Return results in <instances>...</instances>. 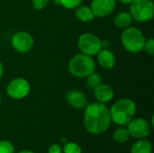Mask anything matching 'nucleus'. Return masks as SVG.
Returning <instances> with one entry per match:
<instances>
[{"mask_svg":"<svg viewBox=\"0 0 154 153\" xmlns=\"http://www.w3.org/2000/svg\"><path fill=\"white\" fill-rule=\"evenodd\" d=\"M110 111L105 104L93 102L88 104L84 112V125L91 134L105 133L111 124Z\"/></svg>","mask_w":154,"mask_h":153,"instance_id":"f257e3e1","label":"nucleus"},{"mask_svg":"<svg viewBox=\"0 0 154 153\" xmlns=\"http://www.w3.org/2000/svg\"><path fill=\"white\" fill-rule=\"evenodd\" d=\"M136 104L130 98H121L115 102L111 106V120L118 125H127L134 118L136 114Z\"/></svg>","mask_w":154,"mask_h":153,"instance_id":"f03ea898","label":"nucleus"},{"mask_svg":"<svg viewBox=\"0 0 154 153\" xmlns=\"http://www.w3.org/2000/svg\"><path fill=\"white\" fill-rule=\"evenodd\" d=\"M68 68L69 73L73 77L83 78L95 72L96 62L91 56L79 53L70 59Z\"/></svg>","mask_w":154,"mask_h":153,"instance_id":"7ed1b4c3","label":"nucleus"},{"mask_svg":"<svg viewBox=\"0 0 154 153\" xmlns=\"http://www.w3.org/2000/svg\"><path fill=\"white\" fill-rule=\"evenodd\" d=\"M145 40L146 39L143 32L134 26L125 28L121 34V42L123 47L128 52L133 54L143 50Z\"/></svg>","mask_w":154,"mask_h":153,"instance_id":"20e7f679","label":"nucleus"},{"mask_svg":"<svg viewBox=\"0 0 154 153\" xmlns=\"http://www.w3.org/2000/svg\"><path fill=\"white\" fill-rule=\"evenodd\" d=\"M129 5V13L134 20L147 22L153 18L154 4L152 0H133Z\"/></svg>","mask_w":154,"mask_h":153,"instance_id":"39448f33","label":"nucleus"},{"mask_svg":"<svg viewBox=\"0 0 154 153\" xmlns=\"http://www.w3.org/2000/svg\"><path fill=\"white\" fill-rule=\"evenodd\" d=\"M78 46L81 53L88 56H95L102 49L101 40L98 36L91 32H86L79 36L78 40Z\"/></svg>","mask_w":154,"mask_h":153,"instance_id":"423d86ee","label":"nucleus"},{"mask_svg":"<svg viewBox=\"0 0 154 153\" xmlns=\"http://www.w3.org/2000/svg\"><path fill=\"white\" fill-rule=\"evenodd\" d=\"M31 91V86L27 79L23 78H13L6 87V94L13 99H23Z\"/></svg>","mask_w":154,"mask_h":153,"instance_id":"0eeeda50","label":"nucleus"},{"mask_svg":"<svg viewBox=\"0 0 154 153\" xmlns=\"http://www.w3.org/2000/svg\"><path fill=\"white\" fill-rule=\"evenodd\" d=\"M11 44L15 51L19 53H26L32 49L34 41L29 32L20 31L13 35L11 39Z\"/></svg>","mask_w":154,"mask_h":153,"instance_id":"6e6552de","label":"nucleus"},{"mask_svg":"<svg viewBox=\"0 0 154 153\" xmlns=\"http://www.w3.org/2000/svg\"><path fill=\"white\" fill-rule=\"evenodd\" d=\"M152 125L143 118H133L127 124V131L130 136L136 139H143L151 133Z\"/></svg>","mask_w":154,"mask_h":153,"instance_id":"1a4fd4ad","label":"nucleus"},{"mask_svg":"<svg viewBox=\"0 0 154 153\" xmlns=\"http://www.w3.org/2000/svg\"><path fill=\"white\" fill-rule=\"evenodd\" d=\"M91 9L97 17L110 15L116 7V0H92Z\"/></svg>","mask_w":154,"mask_h":153,"instance_id":"9d476101","label":"nucleus"},{"mask_svg":"<svg viewBox=\"0 0 154 153\" xmlns=\"http://www.w3.org/2000/svg\"><path fill=\"white\" fill-rule=\"evenodd\" d=\"M66 101L71 107L75 109L85 108L88 105V99L85 94L77 89H73L68 92L66 95Z\"/></svg>","mask_w":154,"mask_h":153,"instance_id":"9b49d317","label":"nucleus"},{"mask_svg":"<svg viewBox=\"0 0 154 153\" xmlns=\"http://www.w3.org/2000/svg\"><path fill=\"white\" fill-rule=\"evenodd\" d=\"M115 93L113 88L107 84H100L94 89V96L97 102L106 104L114 98Z\"/></svg>","mask_w":154,"mask_h":153,"instance_id":"f8f14e48","label":"nucleus"},{"mask_svg":"<svg viewBox=\"0 0 154 153\" xmlns=\"http://www.w3.org/2000/svg\"><path fill=\"white\" fill-rule=\"evenodd\" d=\"M97 55V61L101 68L105 69H112L116 63L115 54L108 49H101Z\"/></svg>","mask_w":154,"mask_h":153,"instance_id":"ddd939ff","label":"nucleus"},{"mask_svg":"<svg viewBox=\"0 0 154 153\" xmlns=\"http://www.w3.org/2000/svg\"><path fill=\"white\" fill-rule=\"evenodd\" d=\"M75 16L78 20L84 22V23H89L94 20L96 17L91 7L88 5H79L75 10Z\"/></svg>","mask_w":154,"mask_h":153,"instance_id":"4468645a","label":"nucleus"},{"mask_svg":"<svg viewBox=\"0 0 154 153\" xmlns=\"http://www.w3.org/2000/svg\"><path fill=\"white\" fill-rule=\"evenodd\" d=\"M133 17L129 12L122 11L116 14L114 17V23L116 27L125 29L129 27L133 22Z\"/></svg>","mask_w":154,"mask_h":153,"instance_id":"2eb2a0df","label":"nucleus"},{"mask_svg":"<svg viewBox=\"0 0 154 153\" xmlns=\"http://www.w3.org/2000/svg\"><path fill=\"white\" fill-rule=\"evenodd\" d=\"M152 143L149 141L143 139H140L139 141L135 142L131 148V153H152Z\"/></svg>","mask_w":154,"mask_h":153,"instance_id":"dca6fc26","label":"nucleus"},{"mask_svg":"<svg viewBox=\"0 0 154 153\" xmlns=\"http://www.w3.org/2000/svg\"><path fill=\"white\" fill-rule=\"evenodd\" d=\"M113 137H114V140H115L116 142H117V143H125L129 140L130 134H129L126 128L121 127V128L116 129L114 132Z\"/></svg>","mask_w":154,"mask_h":153,"instance_id":"f3484780","label":"nucleus"},{"mask_svg":"<svg viewBox=\"0 0 154 153\" xmlns=\"http://www.w3.org/2000/svg\"><path fill=\"white\" fill-rule=\"evenodd\" d=\"M86 78H87L86 83H87L88 87H91L92 89H95L97 87H98L100 84H102V78L98 73L93 72L89 76H88Z\"/></svg>","mask_w":154,"mask_h":153,"instance_id":"a211bd4d","label":"nucleus"},{"mask_svg":"<svg viewBox=\"0 0 154 153\" xmlns=\"http://www.w3.org/2000/svg\"><path fill=\"white\" fill-rule=\"evenodd\" d=\"M62 150L64 153H82L81 147L75 142H67Z\"/></svg>","mask_w":154,"mask_h":153,"instance_id":"6ab92c4d","label":"nucleus"},{"mask_svg":"<svg viewBox=\"0 0 154 153\" xmlns=\"http://www.w3.org/2000/svg\"><path fill=\"white\" fill-rule=\"evenodd\" d=\"M83 0H60V5L67 9H75L82 4Z\"/></svg>","mask_w":154,"mask_h":153,"instance_id":"aec40b11","label":"nucleus"},{"mask_svg":"<svg viewBox=\"0 0 154 153\" xmlns=\"http://www.w3.org/2000/svg\"><path fill=\"white\" fill-rule=\"evenodd\" d=\"M0 153H14V147L8 141H0Z\"/></svg>","mask_w":154,"mask_h":153,"instance_id":"412c9836","label":"nucleus"},{"mask_svg":"<svg viewBox=\"0 0 154 153\" xmlns=\"http://www.w3.org/2000/svg\"><path fill=\"white\" fill-rule=\"evenodd\" d=\"M144 51L149 54L150 56H153L154 55V40L152 38H149L148 40H145L144 45H143V49Z\"/></svg>","mask_w":154,"mask_h":153,"instance_id":"4be33fe9","label":"nucleus"},{"mask_svg":"<svg viewBox=\"0 0 154 153\" xmlns=\"http://www.w3.org/2000/svg\"><path fill=\"white\" fill-rule=\"evenodd\" d=\"M49 3L50 0H32V5L37 11L44 9L49 5Z\"/></svg>","mask_w":154,"mask_h":153,"instance_id":"5701e85b","label":"nucleus"},{"mask_svg":"<svg viewBox=\"0 0 154 153\" xmlns=\"http://www.w3.org/2000/svg\"><path fill=\"white\" fill-rule=\"evenodd\" d=\"M48 153H62V148L59 144H51L48 149Z\"/></svg>","mask_w":154,"mask_h":153,"instance_id":"b1692460","label":"nucleus"},{"mask_svg":"<svg viewBox=\"0 0 154 153\" xmlns=\"http://www.w3.org/2000/svg\"><path fill=\"white\" fill-rule=\"evenodd\" d=\"M110 44H111V42H110L109 40H107V39L101 40V47H102V49H108Z\"/></svg>","mask_w":154,"mask_h":153,"instance_id":"393cba45","label":"nucleus"},{"mask_svg":"<svg viewBox=\"0 0 154 153\" xmlns=\"http://www.w3.org/2000/svg\"><path fill=\"white\" fill-rule=\"evenodd\" d=\"M3 75H4V66H3V63L0 61V79L2 78Z\"/></svg>","mask_w":154,"mask_h":153,"instance_id":"a878e982","label":"nucleus"},{"mask_svg":"<svg viewBox=\"0 0 154 153\" xmlns=\"http://www.w3.org/2000/svg\"><path fill=\"white\" fill-rule=\"evenodd\" d=\"M117 1H119L120 3H122V4H124V5H128V4H130L133 0H117Z\"/></svg>","mask_w":154,"mask_h":153,"instance_id":"bb28decb","label":"nucleus"},{"mask_svg":"<svg viewBox=\"0 0 154 153\" xmlns=\"http://www.w3.org/2000/svg\"><path fill=\"white\" fill-rule=\"evenodd\" d=\"M18 153H34L33 151H28V150H23V151H19Z\"/></svg>","mask_w":154,"mask_h":153,"instance_id":"cd10ccee","label":"nucleus"},{"mask_svg":"<svg viewBox=\"0 0 154 153\" xmlns=\"http://www.w3.org/2000/svg\"><path fill=\"white\" fill-rule=\"evenodd\" d=\"M54 3L56 5H60V0H54Z\"/></svg>","mask_w":154,"mask_h":153,"instance_id":"c85d7f7f","label":"nucleus"},{"mask_svg":"<svg viewBox=\"0 0 154 153\" xmlns=\"http://www.w3.org/2000/svg\"><path fill=\"white\" fill-rule=\"evenodd\" d=\"M1 100H2V96H1V94H0V102H1Z\"/></svg>","mask_w":154,"mask_h":153,"instance_id":"c756f323","label":"nucleus"}]
</instances>
